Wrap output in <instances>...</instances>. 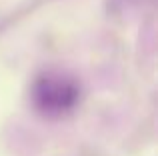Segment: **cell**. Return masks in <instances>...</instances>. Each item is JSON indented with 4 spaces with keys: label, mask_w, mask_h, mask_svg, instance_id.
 Listing matches in <instances>:
<instances>
[{
    "label": "cell",
    "mask_w": 158,
    "mask_h": 156,
    "mask_svg": "<svg viewBox=\"0 0 158 156\" xmlns=\"http://www.w3.org/2000/svg\"><path fill=\"white\" fill-rule=\"evenodd\" d=\"M80 82L62 70H44L30 84V104L44 118H62L80 102Z\"/></svg>",
    "instance_id": "cell-1"
}]
</instances>
